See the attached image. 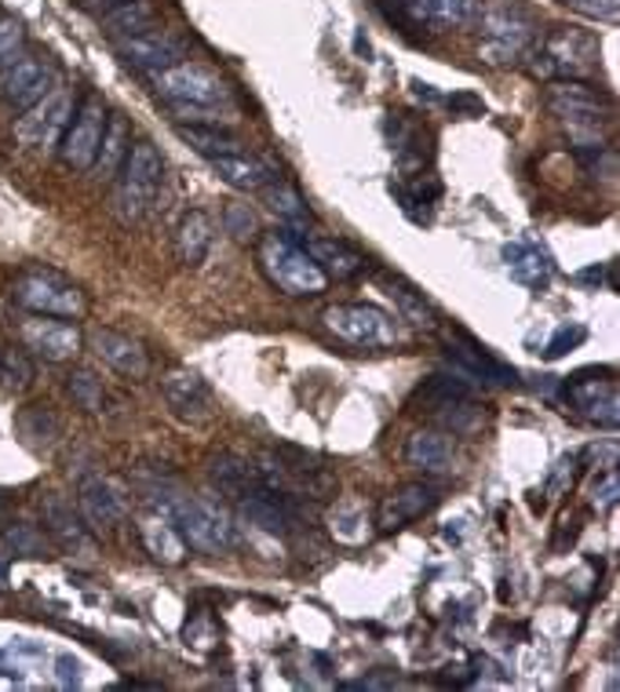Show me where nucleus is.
I'll return each mask as SVG.
<instances>
[{"label": "nucleus", "mask_w": 620, "mask_h": 692, "mask_svg": "<svg viewBox=\"0 0 620 692\" xmlns=\"http://www.w3.org/2000/svg\"><path fill=\"white\" fill-rule=\"evenodd\" d=\"M77 507H81L84 524L95 532L114 529V524H120L128 515V504H125V496H120V488L103 474L84 477L81 488H77Z\"/></svg>", "instance_id": "obj_13"}, {"label": "nucleus", "mask_w": 620, "mask_h": 692, "mask_svg": "<svg viewBox=\"0 0 620 692\" xmlns=\"http://www.w3.org/2000/svg\"><path fill=\"white\" fill-rule=\"evenodd\" d=\"M41 515H44V524H48V535L62 546L66 554H92L95 551L84 518L73 515V504H66L62 496H55V493L44 496Z\"/></svg>", "instance_id": "obj_17"}, {"label": "nucleus", "mask_w": 620, "mask_h": 692, "mask_svg": "<svg viewBox=\"0 0 620 692\" xmlns=\"http://www.w3.org/2000/svg\"><path fill=\"white\" fill-rule=\"evenodd\" d=\"M263 194V200H267V208L274 211V216H278L285 227H303V222L310 219V208H307V200L300 197V189H292L289 183H271L260 189Z\"/></svg>", "instance_id": "obj_30"}, {"label": "nucleus", "mask_w": 620, "mask_h": 692, "mask_svg": "<svg viewBox=\"0 0 620 692\" xmlns=\"http://www.w3.org/2000/svg\"><path fill=\"white\" fill-rule=\"evenodd\" d=\"M213 238H216V227H213V219H208V211H202V208L186 211L180 219V227H175V255H180V263L202 266L208 249H213Z\"/></svg>", "instance_id": "obj_21"}, {"label": "nucleus", "mask_w": 620, "mask_h": 692, "mask_svg": "<svg viewBox=\"0 0 620 692\" xmlns=\"http://www.w3.org/2000/svg\"><path fill=\"white\" fill-rule=\"evenodd\" d=\"M150 22H153V8L147 0H128V4H120L110 11V15H103V30L106 37L125 41V37H136V33H147Z\"/></svg>", "instance_id": "obj_29"}, {"label": "nucleus", "mask_w": 620, "mask_h": 692, "mask_svg": "<svg viewBox=\"0 0 620 692\" xmlns=\"http://www.w3.org/2000/svg\"><path fill=\"white\" fill-rule=\"evenodd\" d=\"M405 460L420 474H449L457 466V445L441 430H416L405 445Z\"/></svg>", "instance_id": "obj_19"}, {"label": "nucleus", "mask_w": 620, "mask_h": 692, "mask_svg": "<svg viewBox=\"0 0 620 692\" xmlns=\"http://www.w3.org/2000/svg\"><path fill=\"white\" fill-rule=\"evenodd\" d=\"M446 354H449V361L457 365L463 376L482 379V383H496V387L515 383V368H507V365L496 361V357L485 350V346L474 343L468 332L452 328L449 339H446Z\"/></svg>", "instance_id": "obj_14"}, {"label": "nucleus", "mask_w": 620, "mask_h": 692, "mask_svg": "<svg viewBox=\"0 0 620 692\" xmlns=\"http://www.w3.org/2000/svg\"><path fill=\"white\" fill-rule=\"evenodd\" d=\"M213 169H216V175L223 178L227 186L245 189V194H260V189L274 178V172L267 169V164H263L260 158H249L245 150H241V153H223V158H213Z\"/></svg>", "instance_id": "obj_24"}, {"label": "nucleus", "mask_w": 620, "mask_h": 692, "mask_svg": "<svg viewBox=\"0 0 620 692\" xmlns=\"http://www.w3.org/2000/svg\"><path fill=\"white\" fill-rule=\"evenodd\" d=\"M88 346L103 357V361L114 368L117 376H125V379H142L150 372V357L147 350L125 336V332H114V328H92L88 332Z\"/></svg>", "instance_id": "obj_15"}, {"label": "nucleus", "mask_w": 620, "mask_h": 692, "mask_svg": "<svg viewBox=\"0 0 620 692\" xmlns=\"http://www.w3.org/2000/svg\"><path fill=\"white\" fill-rule=\"evenodd\" d=\"M22 44H26V33L15 19H4L0 22V70H8V66L19 62L22 55Z\"/></svg>", "instance_id": "obj_38"}, {"label": "nucleus", "mask_w": 620, "mask_h": 692, "mask_svg": "<svg viewBox=\"0 0 620 692\" xmlns=\"http://www.w3.org/2000/svg\"><path fill=\"white\" fill-rule=\"evenodd\" d=\"M260 266L267 274V281L285 296L310 299L329 288V277L310 260V252L292 241V233L274 230L267 238H260Z\"/></svg>", "instance_id": "obj_2"}, {"label": "nucleus", "mask_w": 620, "mask_h": 692, "mask_svg": "<svg viewBox=\"0 0 620 692\" xmlns=\"http://www.w3.org/2000/svg\"><path fill=\"white\" fill-rule=\"evenodd\" d=\"M33 383V361L15 346H0V387L22 394Z\"/></svg>", "instance_id": "obj_34"}, {"label": "nucleus", "mask_w": 620, "mask_h": 692, "mask_svg": "<svg viewBox=\"0 0 620 692\" xmlns=\"http://www.w3.org/2000/svg\"><path fill=\"white\" fill-rule=\"evenodd\" d=\"M66 390H70V397H73L84 412H92V416H99V412L106 408L103 379H99L95 372H88V368H73V372L66 376Z\"/></svg>", "instance_id": "obj_32"}, {"label": "nucleus", "mask_w": 620, "mask_h": 692, "mask_svg": "<svg viewBox=\"0 0 620 692\" xmlns=\"http://www.w3.org/2000/svg\"><path fill=\"white\" fill-rule=\"evenodd\" d=\"M548 106L573 125H595L602 117V99L584 84H551Z\"/></svg>", "instance_id": "obj_22"}, {"label": "nucleus", "mask_w": 620, "mask_h": 692, "mask_svg": "<svg viewBox=\"0 0 620 692\" xmlns=\"http://www.w3.org/2000/svg\"><path fill=\"white\" fill-rule=\"evenodd\" d=\"M307 252H310V260L321 266V274L336 277V281H351V277H361L365 266H369L358 249H351L347 241H336V238H310L307 241Z\"/></svg>", "instance_id": "obj_20"}, {"label": "nucleus", "mask_w": 620, "mask_h": 692, "mask_svg": "<svg viewBox=\"0 0 620 692\" xmlns=\"http://www.w3.org/2000/svg\"><path fill=\"white\" fill-rule=\"evenodd\" d=\"M120 4H128V0H77V8L84 11V15H110V11L114 8H120Z\"/></svg>", "instance_id": "obj_43"}, {"label": "nucleus", "mask_w": 620, "mask_h": 692, "mask_svg": "<svg viewBox=\"0 0 620 692\" xmlns=\"http://www.w3.org/2000/svg\"><path fill=\"white\" fill-rule=\"evenodd\" d=\"M150 504L158 515L169 518L186 543L194 546V551H205V554H219L227 551L230 543H234V524H230L227 510L216 507L213 499H202V496H186L180 488H150Z\"/></svg>", "instance_id": "obj_1"}, {"label": "nucleus", "mask_w": 620, "mask_h": 692, "mask_svg": "<svg viewBox=\"0 0 620 692\" xmlns=\"http://www.w3.org/2000/svg\"><path fill=\"white\" fill-rule=\"evenodd\" d=\"M128 125L125 117H106V131H103V142H99V153L92 161V169L99 178H114L120 172V164H125V153H128Z\"/></svg>", "instance_id": "obj_26"}, {"label": "nucleus", "mask_w": 620, "mask_h": 692, "mask_svg": "<svg viewBox=\"0 0 620 692\" xmlns=\"http://www.w3.org/2000/svg\"><path fill=\"white\" fill-rule=\"evenodd\" d=\"M441 499V488L430 482H409L394 488L391 496L380 504V529H402V524L430 515Z\"/></svg>", "instance_id": "obj_16"}, {"label": "nucleus", "mask_w": 620, "mask_h": 692, "mask_svg": "<svg viewBox=\"0 0 620 692\" xmlns=\"http://www.w3.org/2000/svg\"><path fill=\"white\" fill-rule=\"evenodd\" d=\"M504 263H507V270H512L515 281H523L529 288H544L548 277H551L548 255L537 252V249H526V244H507Z\"/></svg>", "instance_id": "obj_27"}, {"label": "nucleus", "mask_w": 620, "mask_h": 692, "mask_svg": "<svg viewBox=\"0 0 620 692\" xmlns=\"http://www.w3.org/2000/svg\"><path fill=\"white\" fill-rule=\"evenodd\" d=\"M584 416H588L592 423H599V427H617L620 412H617V394H606L599 401H592L588 408H581Z\"/></svg>", "instance_id": "obj_40"}, {"label": "nucleus", "mask_w": 620, "mask_h": 692, "mask_svg": "<svg viewBox=\"0 0 620 692\" xmlns=\"http://www.w3.org/2000/svg\"><path fill=\"white\" fill-rule=\"evenodd\" d=\"M161 394L175 416L186 423H205L213 416V394H208L205 379H197L194 372H169L161 379Z\"/></svg>", "instance_id": "obj_18"}, {"label": "nucleus", "mask_w": 620, "mask_h": 692, "mask_svg": "<svg viewBox=\"0 0 620 692\" xmlns=\"http://www.w3.org/2000/svg\"><path fill=\"white\" fill-rule=\"evenodd\" d=\"M103 131H106V106L99 103L95 95H88L77 103L73 109V120L66 125L62 131V147H59V158L70 164L77 172H88L99 153V142H103Z\"/></svg>", "instance_id": "obj_8"}, {"label": "nucleus", "mask_w": 620, "mask_h": 692, "mask_svg": "<svg viewBox=\"0 0 620 692\" xmlns=\"http://www.w3.org/2000/svg\"><path fill=\"white\" fill-rule=\"evenodd\" d=\"M413 92H416V95H420V99H438V95H435V92H430V84H420V81H416V84H413Z\"/></svg>", "instance_id": "obj_46"}, {"label": "nucleus", "mask_w": 620, "mask_h": 692, "mask_svg": "<svg viewBox=\"0 0 620 692\" xmlns=\"http://www.w3.org/2000/svg\"><path fill=\"white\" fill-rule=\"evenodd\" d=\"M584 339H588V328H584V325H562L555 332V339L548 343V357H562V354L573 350V346L584 343Z\"/></svg>", "instance_id": "obj_39"}, {"label": "nucleus", "mask_w": 620, "mask_h": 692, "mask_svg": "<svg viewBox=\"0 0 620 692\" xmlns=\"http://www.w3.org/2000/svg\"><path fill=\"white\" fill-rule=\"evenodd\" d=\"M55 667H59V685H66V689L81 685V664H77L73 656H59Z\"/></svg>", "instance_id": "obj_42"}, {"label": "nucleus", "mask_w": 620, "mask_h": 692, "mask_svg": "<svg viewBox=\"0 0 620 692\" xmlns=\"http://www.w3.org/2000/svg\"><path fill=\"white\" fill-rule=\"evenodd\" d=\"M19 336H22V346H26L30 354H37V357H44V361H55V365L73 361L84 346L81 332H77L73 325H66V321H59V318H41V314L22 321Z\"/></svg>", "instance_id": "obj_11"}, {"label": "nucleus", "mask_w": 620, "mask_h": 692, "mask_svg": "<svg viewBox=\"0 0 620 692\" xmlns=\"http://www.w3.org/2000/svg\"><path fill=\"white\" fill-rule=\"evenodd\" d=\"M153 88L164 103L172 106H227L230 103V88L223 84V77H216L208 66L197 62H180L172 70H164L153 77Z\"/></svg>", "instance_id": "obj_6"}, {"label": "nucleus", "mask_w": 620, "mask_h": 692, "mask_svg": "<svg viewBox=\"0 0 620 692\" xmlns=\"http://www.w3.org/2000/svg\"><path fill=\"white\" fill-rule=\"evenodd\" d=\"M208 477H213V485L219 488L223 496H249L252 488H260V474H256V463L241 460V455H213L208 460Z\"/></svg>", "instance_id": "obj_25"}, {"label": "nucleus", "mask_w": 620, "mask_h": 692, "mask_svg": "<svg viewBox=\"0 0 620 692\" xmlns=\"http://www.w3.org/2000/svg\"><path fill=\"white\" fill-rule=\"evenodd\" d=\"M164 183V161L153 142H136L125 153V164H120L117 189H114V216L131 227L150 211V205L158 200V189Z\"/></svg>", "instance_id": "obj_3"}, {"label": "nucleus", "mask_w": 620, "mask_h": 692, "mask_svg": "<svg viewBox=\"0 0 620 692\" xmlns=\"http://www.w3.org/2000/svg\"><path fill=\"white\" fill-rule=\"evenodd\" d=\"M620 496V482H617V471H606L602 482H595V504L599 507H613Z\"/></svg>", "instance_id": "obj_41"}, {"label": "nucleus", "mask_w": 620, "mask_h": 692, "mask_svg": "<svg viewBox=\"0 0 620 692\" xmlns=\"http://www.w3.org/2000/svg\"><path fill=\"white\" fill-rule=\"evenodd\" d=\"M4 543L11 546L15 554H26V557H41L44 551H48V540H44L41 529H33V524H11V529L4 532Z\"/></svg>", "instance_id": "obj_37"}, {"label": "nucleus", "mask_w": 620, "mask_h": 692, "mask_svg": "<svg viewBox=\"0 0 620 692\" xmlns=\"http://www.w3.org/2000/svg\"><path fill=\"white\" fill-rule=\"evenodd\" d=\"M566 394H570V401H573L577 408H588L592 401H599V397H606V394H617L613 372H602V379H588V372H577V376L570 379Z\"/></svg>", "instance_id": "obj_35"}, {"label": "nucleus", "mask_w": 620, "mask_h": 692, "mask_svg": "<svg viewBox=\"0 0 620 692\" xmlns=\"http://www.w3.org/2000/svg\"><path fill=\"white\" fill-rule=\"evenodd\" d=\"M15 303L30 314L41 318H59V321H77L88 314V299L73 281H66L55 270H30L15 281Z\"/></svg>", "instance_id": "obj_4"}, {"label": "nucleus", "mask_w": 620, "mask_h": 692, "mask_svg": "<svg viewBox=\"0 0 620 692\" xmlns=\"http://www.w3.org/2000/svg\"><path fill=\"white\" fill-rule=\"evenodd\" d=\"M321 321H325L332 336L347 346H358V350H383V346L398 343L394 318L369 303H336L321 314Z\"/></svg>", "instance_id": "obj_5"}, {"label": "nucleus", "mask_w": 620, "mask_h": 692, "mask_svg": "<svg viewBox=\"0 0 620 692\" xmlns=\"http://www.w3.org/2000/svg\"><path fill=\"white\" fill-rule=\"evenodd\" d=\"M175 131H180L186 147L197 150L208 161L223 158V153H241V142L234 136H227V131H219L216 125H175Z\"/></svg>", "instance_id": "obj_28"}, {"label": "nucleus", "mask_w": 620, "mask_h": 692, "mask_svg": "<svg viewBox=\"0 0 620 692\" xmlns=\"http://www.w3.org/2000/svg\"><path fill=\"white\" fill-rule=\"evenodd\" d=\"M114 48L131 70H139L147 77H158L183 62V44L164 30H147V33H136V37L114 41Z\"/></svg>", "instance_id": "obj_9"}, {"label": "nucleus", "mask_w": 620, "mask_h": 692, "mask_svg": "<svg viewBox=\"0 0 620 692\" xmlns=\"http://www.w3.org/2000/svg\"><path fill=\"white\" fill-rule=\"evenodd\" d=\"M73 109H77L73 95L66 92V88H51L37 106H30L26 114L19 117V125H15L19 142L22 147H37V150L55 147V142L62 139L66 125L73 120Z\"/></svg>", "instance_id": "obj_7"}, {"label": "nucleus", "mask_w": 620, "mask_h": 692, "mask_svg": "<svg viewBox=\"0 0 620 692\" xmlns=\"http://www.w3.org/2000/svg\"><path fill=\"white\" fill-rule=\"evenodd\" d=\"M398 685V678H361V682H351L347 689H391Z\"/></svg>", "instance_id": "obj_45"}, {"label": "nucleus", "mask_w": 620, "mask_h": 692, "mask_svg": "<svg viewBox=\"0 0 620 692\" xmlns=\"http://www.w3.org/2000/svg\"><path fill=\"white\" fill-rule=\"evenodd\" d=\"M449 106H457V109H468V114H482V99H474V95H452L449 99Z\"/></svg>", "instance_id": "obj_44"}, {"label": "nucleus", "mask_w": 620, "mask_h": 692, "mask_svg": "<svg viewBox=\"0 0 620 692\" xmlns=\"http://www.w3.org/2000/svg\"><path fill=\"white\" fill-rule=\"evenodd\" d=\"M485 0H398V19L427 30H460L479 22Z\"/></svg>", "instance_id": "obj_12"}, {"label": "nucleus", "mask_w": 620, "mask_h": 692, "mask_svg": "<svg viewBox=\"0 0 620 692\" xmlns=\"http://www.w3.org/2000/svg\"><path fill=\"white\" fill-rule=\"evenodd\" d=\"M139 535H142V546L150 551L153 562H161V565H180L183 557H186V540L180 535V529L164 518V515H147L139 524Z\"/></svg>", "instance_id": "obj_23"}, {"label": "nucleus", "mask_w": 620, "mask_h": 692, "mask_svg": "<svg viewBox=\"0 0 620 692\" xmlns=\"http://www.w3.org/2000/svg\"><path fill=\"white\" fill-rule=\"evenodd\" d=\"M223 227H227L230 238L241 241V244H249V241H256V238H260V219H256V211H252L249 205H241V200H234V205H227V208H223Z\"/></svg>", "instance_id": "obj_36"}, {"label": "nucleus", "mask_w": 620, "mask_h": 692, "mask_svg": "<svg viewBox=\"0 0 620 692\" xmlns=\"http://www.w3.org/2000/svg\"><path fill=\"white\" fill-rule=\"evenodd\" d=\"M387 296L398 303V314L405 321H413L416 328H438V318H435V310H430V303H424V296H416L409 285L387 281Z\"/></svg>", "instance_id": "obj_31"}, {"label": "nucleus", "mask_w": 620, "mask_h": 692, "mask_svg": "<svg viewBox=\"0 0 620 692\" xmlns=\"http://www.w3.org/2000/svg\"><path fill=\"white\" fill-rule=\"evenodd\" d=\"M55 70L41 59H19L15 66L0 70V103L15 114H26L30 106H37L44 95L51 92Z\"/></svg>", "instance_id": "obj_10"}, {"label": "nucleus", "mask_w": 620, "mask_h": 692, "mask_svg": "<svg viewBox=\"0 0 620 692\" xmlns=\"http://www.w3.org/2000/svg\"><path fill=\"white\" fill-rule=\"evenodd\" d=\"M471 397V387L463 383L460 376H430L427 383H420L416 390V401H427V405H438L446 408L452 401H468Z\"/></svg>", "instance_id": "obj_33"}]
</instances>
